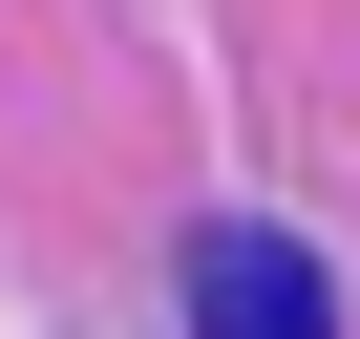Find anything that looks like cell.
I'll use <instances>...</instances> for the list:
<instances>
[{"mask_svg": "<svg viewBox=\"0 0 360 339\" xmlns=\"http://www.w3.org/2000/svg\"><path fill=\"white\" fill-rule=\"evenodd\" d=\"M191 339H339V297H318V255L297 234H191Z\"/></svg>", "mask_w": 360, "mask_h": 339, "instance_id": "cell-1", "label": "cell"}]
</instances>
